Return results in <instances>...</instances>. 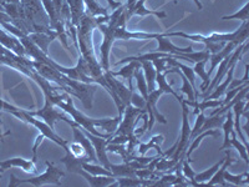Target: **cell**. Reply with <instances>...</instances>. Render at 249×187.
<instances>
[{"label":"cell","instance_id":"6da1fadb","mask_svg":"<svg viewBox=\"0 0 249 187\" xmlns=\"http://www.w3.org/2000/svg\"><path fill=\"white\" fill-rule=\"evenodd\" d=\"M126 5H121L110 14V19L106 24H100L99 30L104 34V43L101 45V66L104 71L110 70V51L115 40H148L157 39L160 37H168V31L166 33H142V31H130L126 29L127 18H126Z\"/></svg>","mask_w":249,"mask_h":187},{"label":"cell","instance_id":"7a4b0ae2","mask_svg":"<svg viewBox=\"0 0 249 187\" xmlns=\"http://www.w3.org/2000/svg\"><path fill=\"white\" fill-rule=\"evenodd\" d=\"M108 19H110V15H106V17H90L85 13L76 26L77 44H80V55L85 59L89 70H90V75L93 81H95V84H99L100 86H104V84H105V80H104V73L105 71H104L101 64L97 61L96 56H95V50H93L92 45V31L100 24L107 23Z\"/></svg>","mask_w":249,"mask_h":187},{"label":"cell","instance_id":"3957f363","mask_svg":"<svg viewBox=\"0 0 249 187\" xmlns=\"http://www.w3.org/2000/svg\"><path fill=\"white\" fill-rule=\"evenodd\" d=\"M56 106L61 109L62 111H65L69 116L79 125L80 128L89 131V132L95 135V136L105 137V139H111L112 137V133L116 131L117 126H119V124L122 120V116H120V115L115 117V119H90V117H88L86 115H84V113L75 109L74 101L71 99L70 94L68 93L64 94V99L60 100L56 104Z\"/></svg>","mask_w":249,"mask_h":187},{"label":"cell","instance_id":"277c9868","mask_svg":"<svg viewBox=\"0 0 249 187\" xmlns=\"http://www.w3.org/2000/svg\"><path fill=\"white\" fill-rule=\"evenodd\" d=\"M248 33H249V23L248 21H243L241 28L235 30L234 33H230V34H218V33H213L210 37H204V35L199 34H187V33H182V31H168V37H184V39H190L193 41H201V43H230V41H241L244 43L248 40Z\"/></svg>","mask_w":249,"mask_h":187},{"label":"cell","instance_id":"5b68a950","mask_svg":"<svg viewBox=\"0 0 249 187\" xmlns=\"http://www.w3.org/2000/svg\"><path fill=\"white\" fill-rule=\"evenodd\" d=\"M60 161L65 165L66 168H68L70 172L82 176V177L90 184V186L92 187H108L112 186V185L116 182V177H113V176L91 175V173H89L88 171H85L82 168L81 162H80L79 160L75 159L74 156L71 155L70 152H66V155L64 156Z\"/></svg>","mask_w":249,"mask_h":187},{"label":"cell","instance_id":"8992f818","mask_svg":"<svg viewBox=\"0 0 249 187\" xmlns=\"http://www.w3.org/2000/svg\"><path fill=\"white\" fill-rule=\"evenodd\" d=\"M46 165V171L43 175H39L33 179H25L20 180L18 179L15 175H10V182H9V187L19 186V185H33L35 187L43 186V185H56V186H61V181L60 179L65 176V172H62L60 168L55 166L54 162L45 161Z\"/></svg>","mask_w":249,"mask_h":187},{"label":"cell","instance_id":"52a82bcc","mask_svg":"<svg viewBox=\"0 0 249 187\" xmlns=\"http://www.w3.org/2000/svg\"><path fill=\"white\" fill-rule=\"evenodd\" d=\"M247 49H248V40H247V41H244L243 44H241L239 46H237V48L233 50L232 54H230L228 56L224 57V59L222 60L219 64H218L217 75H215L214 79L210 82V85H208V88H207L206 93H204L202 96L206 97L207 95H210L211 91H212L213 89H214L215 86H217L218 84L222 81V79L226 76L228 69H230L233 64H237L238 60L242 59V56H243V54L247 51Z\"/></svg>","mask_w":249,"mask_h":187},{"label":"cell","instance_id":"ba28073f","mask_svg":"<svg viewBox=\"0 0 249 187\" xmlns=\"http://www.w3.org/2000/svg\"><path fill=\"white\" fill-rule=\"evenodd\" d=\"M28 112L30 113L31 116H37L40 119H43L44 122L48 124L53 130H54L55 122L56 121H65L70 126L77 125L65 111H60L57 109V106H55L54 104H51L49 100H45V105L43 106V109H40L37 111H28Z\"/></svg>","mask_w":249,"mask_h":187},{"label":"cell","instance_id":"9c48e42d","mask_svg":"<svg viewBox=\"0 0 249 187\" xmlns=\"http://www.w3.org/2000/svg\"><path fill=\"white\" fill-rule=\"evenodd\" d=\"M147 112L143 109H139L133 105H127L124 108V115H122L121 122L117 126L116 131L112 133V136L116 135H124V136H133L135 135V126L140 120L142 113Z\"/></svg>","mask_w":249,"mask_h":187},{"label":"cell","instance_id":"30bf717a","mask_svg":"<svg viewBox=\"0 0 249 187\" xmlns=\"http://www.w3.org/2000/svg\"><path fill=\"white\" fill-rule=\"evenodd\" d=\"M182 105V112H183V122H182V133H181V139L178 140V145H177V149L173 152V155L171 156L172 160L178 162L179 160H184L186 159V151L190 146V136H191V129L190 126V120H188V106L184 102V99L181 101Z\"/></svg>","mask_w":249,"mask_h":187},{"label":"cell","instance_id":"8fae6325","mask_svg":"<svg viewBox=\"0 0 249 187\" xmlns=\"http://www.w3.org/2000/svg\"><path fill=\"white\" fill-rule=\"evenodd\" d=\"M49 62H50L51 65L54 66L55 69H57L60 73H62V74L66 75V76L71 77V79L79 80V81H82V82H88V84H92V82H95L90 75V70H89L88 68V64H86L85 59H84L81 55L79 56V61H77L76 66L72 69H68V68H64V66H60L59 64H56V62L54 61V60H51L50 57H49Z\"/></svg>","mask_w":249,"mask_h":187},{"label":"cell","instance_id":"7c38bea8","mask_svg":"<svg viewBox=\"0 0 249 187\" xmlns=\"http://www.w3.org/2000/svg\"><path fill=\"white\" fill-rule=\"evenodd\" d=\"M159 41V48L155 49L153 51H157V53H164V54L168 55H181L186 54V53H192V46H187V48H178L176 46L175 44H172L170 39H168L166 35L163 37H160L157 39H155Z\"/></svg>","mask_w":249,"mask_h":187},{"label":"cell","instance_id":"4fadbf2b","mask_svg":"<svg viewBox=\"0 0 249 187\" xmlns=\"http://www.w3.org/2000/svg\"><path fill=\"white\" fill-rule=\"evenodd\" d=\"M36 162H34L33 160H24L20 159V157H15V159L5 160V161H0V172L8 170L10 168H21L25 172L30 173H36L37 168L35 166Z\"/></svg>","mask_w":249,"mask_h":187},{"label":"cell","instance_id":"5bb4252c","mask_svg":"<svg viewBox=\"0 0 249 187\" xmlns=\"http://www.w3.org/2000/svg\"><path fill=\"white\" fill-rule=\"evenodd\" d=\"M241 44V41H230V43H227L226 46H224L223 49H222L221 51H218V53H214V54H211L210 55V60H211V69L210 71L207 73V75L211 77V75H212L213 71L215 70V68L218 66V64L222 61V60L224 59L226 56H228L230 54H232L233 50H234L237 46H239Z\"/></svg>","mask_w":249,"mask_h":187},{"label":"cell","instance_id":"9a60e30c","mask_svg":"<svg viewBox=\"0 0 249 187\" xmlns=\"http://www.w3.org/2000/svg\"><path fill=\"white\" fill-rule=\"evenodd\" d=\"M147 0H137L135 5L130 9V10H124L126 12V18L127 20H130L133 15H139V17L143 18L146 15H155L159 19H164V18L167 17V14L164 12H156V10H148V9L144 8V3H146Z\"/></svg>","mask_w":249,"mask_h":187},{"label":"cell","instance_id":"2e32d148","mask_svg":"<svg viewBox=\"0 0 249 187\" xmlns=\"http://www.w3.org/2000/svg\"><path fill=\"white\" fill-rule=\"evenodd\" d=\"M246 105H247V97L246 99H242L239 100L238 102H235L234 105H233V110H234V119H233V128H234V131L235 133H238L239 135V137H241V141L243 142L246 146H248V144H247V140L246 137H244L243 132H242L241 130V125H239V117H241V115H244V116L247 117V119H249V115L248 112H247L246 110Z\"/></svg>","mask_w":249,"mask_h":187},{"label":"cell","instance_id":"e0dca14e","mask_svg":"<svg viewBox=\"0 0 249 187\" xmlns=\"http://www.w3.org/2000/svg\"><path fill=\"white\" fill-rule=\"evenodd\" d=\"M28 37L37 48L41 49L43 53L48 54L49 44H50L53 40L56 39V37H59V35H57V33L55 30H51L50 33H30Z\"/></svg>","mask_w":249,"mask_h":187},{"label":"cell","instance_id":"ac0fdd59","mask_svg":"<svg viewBox=\"0 0 249 187\" xmlns=\"http://www.w3.org/2000/svg\"><path fill=\"white\" fill-rule=\"evenodd\" d=\"M234 162H235V160L231 159V151H227L226 160H224L223 164L221 165L222 168H218V170L215 171L214 175H213L212 177H211V179L208 180V181H207L204 185H207V186H215V185H219V186H228V184H226V181H224V179H223V173H224V171L230 168L231 165L234 164Z\"/></svg>","mask_w":249,"mask_h":187},{"label":"cell","instance_id":"d6986e66","mask_svg":"<svg viewBox=\"0 0 249 187\" xmlns=\"http://www.w3.org/2000/svg\"><path fill=\"white\" fill-rule=\"evenodd\" d=\"M128 64L126 66L121 69L119 71H111L110 74L113 75V76H122L124 80H127L128 86H130V90L133 91V85H132V79H133V74H135V70L137 68H141V62L137 61V60H130L127 61Z\"/></svg>","mask_w":249,"mask_h":187},{"label":"cell","instance_id":"ffe728a7","mask_svg":"<svg viewBox=\"0 0 249 187\" xmlns=\"http://www.w3.org/2000/svg\"><path fill=\"white\" fill-rule=\"evenodd\" d=\"M137 61L141 62L142 71H143L146 84H147V90L148 93H151L156 88V75H157V71H156L152 61H150V60H137Z\"/></svg>","mask_w":249,"mask_h":187},{"label":"cell","instance_id":"44dd1931","mask_svg":"<svg viewBox=\"0 0 249 187\" xmlns=\"http://www.w3.org/2000/svg\"><path fill=\"white\" fill-rule=\"evenodd\" d=\"M171 73H172V69L171 68H167L164 71H162V73H157V75H156V84L159 85V89H161L164 94H172L173 96L181 102L182 100H183V96H181V95H178V94L176 93V91L171 88L170 84H167V81H166V76H167L168 74H171Z\"/></svg>","mask_w":249,"mask_h":187},{"label":"cell","instance_id":"7402d4cb","mask_svg":"<svg viewBox=\"0 0 249 187\" xmlns=\"http://www.w3.org/2000/svg\"><path fill=\"white\" fill-rule=\"evenodd\" d=\"M71 13V25L76 28L82 15L85 14V3L84 0H68Z\"/></svg>","mask_w":249,"mask_h":187},{"label":"cell","instance_id":"603a6c76","mask_svg":"<svg viewBox=\"0 0 249 187\" xmlns=\"http://www.w3.org/2000/svg\"><path fill=\"white\" fill-rule=\"evenodd\" d=\"M235 65L237 64H233L232 66H231L230 69H228V71H227V79L226 81L222 82L221 85H217L214 89H213V93L211 94V95H208V96L204 97V100H215V99H219V97L223 95V94L227 93V88H228V85H230V82L232 81L233 79V73H234V69H235Z\"/></svg>","mask_w":249,"mask_h":187},{"label":"cell","instance_id":"cb8c5ba5","mask_svg":"<svg viewBox=\"0 0 249 187\" xmlns=\"http://www.w3.org/2000/svg\"><path fill=\"white\" fill-rule=\"evenodd\" d=\"M207 136H213V137H219V131L218 130H207V131H203V132H201L198 135V136H196L195 139L191 141V145L188 146V149H187L186 151V160L187 161L192 162L193 160H191V155H192L193 151L196 150V149L198 148L199 146V142L202 141V139H204V137Z\"/></svg>","mask_w":249,"mask_h":187},{"label":"cell","instance_id":"d4e9b609","mask_svg":"<svg viewBox=\"0 0 249 187\" xmlns=\"http://www.w3.org/2000/svg\"><path fill=\"white\" fill-rule=\"evenodd\" d=\"M163 140H164V137L162 136V135H159V136H153L152 139L150 140V142H147V144H144V142H140L139 150H136V151L142 156L147 152L148 150H151V149H155V150H157L159 155H163V151H162L161 146H160V144H161V142H163Z\"/></svg>","mask_w":249,"mask_h":187},{"label":"cell","instance_id":"484cf974","mask_svg":"<svg viewBox=\"0 0 249 187\" xmlns=\"http://www.w3.org/2000/svg\"><path fill=\"white\" fill-rule=\"evenodd\" d=\"M69 152L74 156L75 159L79 160L80 162H91L86 149L84 148L80 142L75 141V140L74 141L69 142Z\"/></svg>","mask_w":249,"mask_h":187},{"label":"cell","instance_id":"4316f807","mask_svg":"<svg viewBox=\"0 0 249 187\" xmlns=\"http://www.w3.org/2000/svg\"><path fill=\"white\" fill-rule=\"evenodd\" d=\"M224 160H226V157H224L223 160H219V162H217V164H215L213 168H211L210 170H206V171H203V172H201V173H195V179H193V186H198V185L206 184V182L208 181V180H210L213 175H214L215 171L221 168V165L223 164Z\"/></svg>","mask_w":249,"mask_h":187},{"label":"cell","instance_id":"83f0119b","mask_svg":"<svg viewBox=\"0 0 249 187\" xmlns=\"http://www.w3.org/2000/svg\"><path fill=\"white\" fill-rule=\"evenodd\" d=\"M224 120H226V115H210V117L204 119L203 125H202L198 131V135L201 132H203V131L222 128Z\"/></svg>","mask_w":249,"mask_h":187},{"label":"cell","instance_id":"f1b7e54d","mask_svg":"<svg viewBox=\"0 0 249 187\" xmlns=\"http://www.w3.org/2000/svg\"><path fill=\"white\" fill-rule=\"evenodd\" d=\"M222 129L224 131V141L223 145L221 146V150H226V149L231 148L230 133L232 132V130H234V128H233V112L231 110L227 111L226 120H224L223 125H222Z\"/></svg>","mask_w":249,"mask_h":187},{"label":"cell","instance_id":"f546056e","mask_svg":"<svg viewBox=\"0 0 249 187\" xmlns=\"http://www.w3.org/2000/svg\"><path fill=\"white\" fill-rule=\"evenodd\" d=\"M84 3L88 6L85 9V13L90 17H106V15H108V9L100 6L96 0H84Z\"/></svg>","mask_w":249,"mask_h":187},{"label":"cell","instance_id":"4dcf8cb0","mask_svg":"<svg viewBox=\"0 0 249 187\" xmlns=\"http://www.w3.org/2000/svg\"><path fill=\"white\" fill-rule=\"evenodd\" d=\"M224 181L230 182V184L234 185V186H242V185H248L249 184V173L243 172L241 175H232V173L227 172V170L223 173Z\"/></svg>","mask_w":249,"mask_h":187},{"label":"cell","instance_id":"1f68e13d","mask_svg":"<svg viewBox=\"0 0 249 187\" xmlns=\"http://www.w3.org/2000/svg\"><path fill=\"white\" fill-rule=\"evenodd\" d=\"M207 61H208V60H202V61L196 62V66H195V69H193L195 74H197L202 80H203V82H202V85H201L202 91L207 90V88H208V85H210V81H211V77L207 75L206 70H204V65L207 64Z\"/></svg>","mask_w":249,"mask_h":187},{"label":"cell","instance_id":"d6a6232c","mask_svg":"<svg viewBox=\"0 0 249 187\" xmlns=\"http://www.w3.org/2000/svg\"><path fill=\"white\" fill-rule=\"evenodd\" d=\"M82 168L85 171H88L91 175H105V176H113L111 171H108L107 168H105L102 165L92 164V162H81ZM115 177V176H113Z\"/></svg>","mask_w":249,"mask_h":187},{"label":"cell","instance_id":"836d02e7","mask_svg":"<svg viewBox=\"0 0 249 187\" xmlns=\"http://www.w3.org/2000/svg\"><path fill=\"white\" fill-rule=\"evenodd\" d=\"M231 133H232V140H230L231 146L235 148V150H238V152H239V155H241L242 159L244 160V162H246L247 165H249L248 146H246L243 142H241L239 140H237V137H235V131L234 130H232V132H231Z\"/></svg>","mask_w":249,"mask_h":187},{"label":"cell","instance_id":"e575fe53","mask_svg":"<svg viewBox=\"0 0 249 187\" xmlns=\"http://www.w3.org/2000/svg\"><path fill=\"white\" fill-rule=\"evenodd\" d=\"M222 101L219 100H203L202 102H197V105L195 106V111L193 112L196 115H198V112H204L207 109H215L221 108Z\"/></svg>","mask_w":249,"mask_h":187},{"label":"cell","instance_id":"d590c367","mask_svg":"<svg viewBox=\"0 0 249 187\" xmlns=\"http://www.w3.org/2000/svg\"><path fill=\"white\" fill-rule=\"evenodd\" d=\"M248 13H249V3L244 4L243 8L239 10V12L234 13L232 15H226V17H222V20H232V19H239L243 20V21H248Z\"/></svg>","mask_w":249,"mask_h":187},{"label":"cell","instance_id":"8d00e7d4","mask_svg":"<svg viewBox=\"0 0 249 187\" xmlns=\"http://www.w3.org/2000/svg\"><path fill=\"white\" fill-rule=\"evenodd\" d=\"M131 105L146 110V100L142 96H140L139 94L132 93V96H131Z\"/></svg>","mask_w":249,"mask_h":187},{"label":"cell","instance_id":"74e56055","mask_svg":"<svg viewBox=\"0 0 249 187\" xmlns=\"http://www.w3.org/2000/svg\"><path fill=\"white\" fill-rule=\"evenodd\" d=\"M152 64L157 73H162V71L167 69V66H166V57H159V59L152 60Z\"/></svg>","mask_w":249,"mask_h":187},{"label":"cell","instance_id":"f35d334b","mask_svg":"<svg viewBox=\"0 0 249 187\" xmlns=\"http://www.w3.org/2000/svg\"><path fill=\"white\" fill-rule=\"evenodd\" d=\"M107 3H108V6H110L111 10H116L117 8H120V6L122 5L120 1H115V0H107Z\"/></svg>","mask_w":249,"mask_h":187},{"label":"cell","instance_id":"ab89813d","mask_svg":"<svg viewBox=\"0 0 249 187\" xmlns=\"http://www.w3.org/2000/svg\"><path fill=\"white\" fill-rule=\"evenodd\" d=\"M53 3H54L55 8H56L57 12H61V6H62V0H53Z\"/></svg>","mask_w":249,"mask_h":187},{"label":"cell","instance_id":"60d3db41","mask_svg":"<svg viewBox=\"0 0 249 187\" xmlns=\"http://www.w3.org/2000/svg\"><path fill=\"white\" fill-rule=\"evenodd\" d=\"M193 1H195L196 5H197V8H198V9H202V8H203V6H202V4H201V1H199V0H193Z\"/></svg>","mask_w":249,"mask_h":187},{"label":"cell","instance_id":"b9f144b4","mask_svg":"<svg viewBox=\"0 0 249 187\" xmlns=\"http://www.w3.org/2000/svg\"><path fill=\"white\" fill-rule=\"evenodd\" d=\"M3 102H4V100L0 99V110H1V108H3Z\"/></svg>","mask_w":249,"mask_h":187},{"label":"cell","instance_id":"7bdbcfd3","mask_svg":"<svg viewBox=\"0 0 249 187\" xmlns=\"http://www.w3.org/2000/svg\"><path fill=\"white\" fill-rule=\"evenodd\" d=\"M0 125H3V121H1V117H0Z\"/></svg>","mask_w":249,"mask_h":187},{"label":"cell","instance_id":"ee69618b","mask_svg":"<svg viewBox=\"0 0 249 187\" xmlns=\"http://www.w3.org/2000/svg\"><path fill=\"white\" fill-rule=\"evenodd\" d=\"M0 180H1V173H0Z\"/></svg>","mask_w":249,"mask_h":187},{"label":"cell","instance_id":"f6af8a7d","mask_svg":"<svg viewBox=\"0 0 249 187\" xmlns=\"http://www.w3.org/2000/svg\"><path fill=\"white\" fill-rule=\"evenodd\" d=\"M62 1H68V0H62Z\"/></svg>","mask_w":249,"mask_h":187}]
</instances>
